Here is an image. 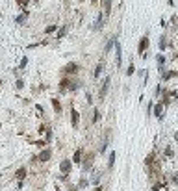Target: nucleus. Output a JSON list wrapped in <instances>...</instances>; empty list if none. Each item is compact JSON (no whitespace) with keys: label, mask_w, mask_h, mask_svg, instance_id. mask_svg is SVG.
Here are the masks:
<instances>
[{"label":"nucleus","mask_w":178,"mask_h":191,"mask_svg":"<svg viewBox=\"0 0 178 191\" xmlns=\"http://www.w3.org/2000/svg\"><path fill=\"white\" fill-rule=\"evenodd\" d=\"M71 169H72V161H71V160H63V161L59 163V173H61V174H67V176H69Z\"/></svg>","instance_id":"1"},{"label":"nucleus","mask_w":178,"mask_h":191,"mask_svg":"<svg viewBox=\"0 0 178 191\" xmlns=\"http://www.w3.org/2000/svg\"><path fill=\"white\" fill-rule=\"evenodd\" d=\"M147 46H148V35H143L141 37V41H139V54H143L145 56V50H147Z\"/></svg>","instance_id":"2"},{"label":"nucleus","mask_w":178,"mask_h":191,"mask_svg":"<svg viewBox=\"0 0 178 191\" xmlns=\"http://www.w3.org/2000/svg\"><path fill=\"white\" fill-rule=\"evenodd\" d=\"M109 82H111V78H109V76H106L104 78V84H102V87H100V98H104L106 97V93H108V87H109Z\"/></svg>","instance_id":"3"},{"label":"nucleus","mask_w":178,"mask_h":191,"mask_svg":"<svg viewBox=\"0 0 178 191\" xmlns=\"http://www.w3.org/2000/svg\"><path fill=\"white\" fill-rule=\"evenodd\" d=\"M50 156H52L50 148H45V150H41V152H39L37 160H39V161H48V160H50Z\"/></svg>","instance_id":"4"},{"label":"nucleus","mask_w":178,"mask_h":191,"mask_svg":"<svg viewBox=\"0 0 178 191\" xmlns=\"http://www.w3.org/2000/svg\"><path fill=\"white\" fill-rule=\"evenodd\" d=\"M71 123H72V126H74V128H76V126L80 124V113L76 111V110H71Z\"/></svg>","instance_id":"5"},{"label":"nucleus","mask_w":178,"mask_h":191,"mask_svg":"<svg viewBox=\"0 0 178 191\" xmlns=\"http://www.w3.org/2000/svg\"><path fill=\"white\" fill-rule=\"evenodd\" d=\"M24 178H26V167H19L17 171H15V180L22 182Z\"/></svg>","instance_id":"6"},{"label":"nucleus","mask_w":178,"mask_h":191,"mask_svg":"<svg viewBox=\"0 0 178 191\" xmlns=\"http://www.w3.org/2000/svg\"><path fill=\"white\" fill-rule=\"evenodd\" d=\"M115 50H117V67L122 65V48H121V43L115 45Z\"/></svg>","instance_id":"7"},{"label":"nucleus","mask_w":178,"mask_h":191,"mask_svg":"<svg viewBox=\"0 0 178 191\" xmlns=\"http://www.w3.org/2000/svg\"><path fill=\"white\" fill-rule=\"evenodd\" d=\"M76 70H78V65H76V63H69V65L63 69V73L69 74V73H76Z\"/></svg>","instance_id":"8"},{"label":"nucleus","mask_w":178,"mask_h":191,"mask_svg":"<svg viewBox=\"0 0 178 191\" xmlns=\"http://www.w3.org/2000/svg\"><path fill=\"white\" fill-rule=\"evenodd\" d=\"M113 165H115V150L109 152V158H108V169H109V171L113 169Z\"/></svg>","instance_id":"9"},{"label":"nucleus","mask_w":178,"mask_h":191,"mask_svg":"<svg viewBox=\"0 0 178 191\" xmlns=\"http://www.w3.org/2000/svg\"><path fill=\"white\" fill-rule=\"evenodd\" d=\"M161 110H163V102L156 104V108H154V115L158 117V119H161Z\"/></svg>","instance_id":"10"},{"label":"nucleus","mask_w":178,"mask_h":191,"mask_svg":"<svg viewBox=\"0 0 178 191\" xmlns=\"http://www.w3.org/2000/svg\"><path fill=\"white\" fill-rule=\"evenodd\" d=\"M80 161H82V150H76V152H74V156H72V163L78 165Z\"/></svg>","instance_id":"11"},{"label":"nucleus","mask_w":178,"mask_h":191,"mask_svg":"<svg viewBox=\"0 0 178 191\" xmlns=\"http://www.w3.org/2000/svg\"><path fill=\"white\" fill-rule=\"evenodd\" d=\"M102 69H104V63H98V65H97V69H95V74H93V78H98V76H100V73H102Z\"/></svg>","instance_id":"12"},{"label":"nucleus","mask_w":178,"mask_h":191,"mask_svg":"<svg viewBox=\"0 0 178 191\" xmlns=\"http://www.w3.org/2000/svg\"><path fill=\"white\" fill-rule=\"evenodd\" d=\"M104 9H106V11H104V15L108 17V15H109V11H111V0H104Z\"/></svg>","instance_id":"13"},{"label":"nucleus","mask_w":178,"mask_h":191,"mask_svg":"<svg viewBox=\"0 0 178 191\" xmlns=\"http://www.w3.org/2000/svg\"><path fill=\"white\" fill-rule=\"evenodd\" d=\"M156 60H158V67H160V70H163V65H165V58H163V56L160 54Z\"/></svg>","instance_id":"14"},{"label":"nucleus","mask_w":178,"mask_h":191,"mask_svg":"<svg viewBox=\"0 0 178 191\" xmlns=\"http://www.w3.org/2000/svg\"><path fill=\"white\" fill-rule=\"evenodd\" d=\"M165 48H167V41H165V37L161 35V37H160V50H165Z\"/></svg>","instance_id":"15"},{"label":"nucleus","mask_w":178,"mask_h":191,"mask_svg":"<svg viewBox=\"0 0 178 191\" xmlns=\"http://www.w3.org/2000/svg\"><path fill=\"white\" fill-rule=\"evenodd\" d=\"M113 45H117V41H115V39H111V41H109V43L106 45V48H104V52H109V50H111V46Z\"/></svg>","instance_id":"16"},{"label":"nucleus","mask_w":178,"mask_h":191,"mask_svg":"<svg viewBox=\"0 0 178 191\" xmlns=\"http://www.w3.org/2000/svg\"><path fill=\"white\" fill-rule=\"evenodd\" d=\"M134 70H135L134 63H130V65H128V69H126V76H132V74H134Z\"/></svg>","instance_id":"17"},{"label":"nucleus","mask_w":178,"mask_h":191,"mask_svg":"<svg viewBox=\"0 0 178 191\" xmlns=\"http://www.w3.org/2000/svg\"><path fill=\"white\" fill-rule=\"evenodd\" d=\"M52 106H54V111H61V104L56 100V98H54V100H52Z\"/></svg>","instance_id":"18"},{"label":"nucleus","mask_w":178,"mask_h":191,"mask_svg":"<svg viewBox=\"0 0 178 191\" xmlns=\"http://www.w3.org/2000/svg\"><path fill=\"white\" fill-rule=\"evenodd\" d=\"M102 19H104V15H102V13H100V15L97 17V24H95V28H97V30H98V28L102 26Z\"/></svg>","instance_id":"19"},{"label":"nucleus","mask_w":178,"mask_h":191,"mask_svg":"<svg viewBox=\"0 0 178 191\" xmlns=\"http://www.w3.org/2000/svg\"><path fill=\"white\" fill-rule=\"evenodd\" d=\"M173 76H176V73H173V70H171V73H165L163 74V80H169V78H173Z\"/></svg>","instance_id":"20"},{"label":"nucleus","mask_w":178,"mask_h":191,"mask_svg":"<svg viewBox=\"0 0 178 191\" xmlns=\"http://www.w3.org/2000/svg\"><path fill=\"white\" fill-rule=\"evenodd\" d=\"M98 121H100V113H98V110H97V111H95V115H93V121H91V123H98Z\"/></svg>","instance_id":"21"},{"label":"nucleus","mask_w":178,"mask_h":191,"mask_svg":"<svg viewBox=\"0 0 178 191\" xmlns=\"http://www.w3.org/2000/svg\"><path fill=\"white\" fill-rule=\"evenodd\" d=\"M65 32H67V28H65V26H61V28H59V32H58V37H63Z\"/></svg>","instance_id":"22"},{"label":"nucleus","mask_w":178,"mask_h":191,"mask_svg":"<svg viewBox=\"0 0 178 191\" xmlns=\"http://www.w3.org/2000/svg\"><path fill=\"white\" fill-rule=\"evenodd\" d=\"M54 32H56V26H48V28H46V30H45V33H54Z\"/></svg>","instance_id":"23"},{"label":"nucleus","mask_w":178,"mask_h":191,"mask_svg":"<svg viewBox=\"0 0 178 191\" xmlns=\"http://www.w3.org/2000/svg\"><path fill=\"white\" fill-rule=\"evenodd\" d=\"M87 186V180L85 178H80V184H78V187H85Z\"/></svg>","instance_id":"24"},{"label":"nucleus","mask_w":178,"mask_h":191,"mask_svg":"<svg viewBox=\"0 0 178 191\" xmlns=\"http://www.w3.org/2000/svg\"><path fill=\"white\" fill-rule=\"evenodd\" d=\"M24 19H26V15H19V17H17L15 20H17L19 24H22V23H24Z\"/></svg>","instance_id":"25"},{"label":"nucleus","mask_w":178,"mask_h":191,"mask_svg":"<svg viewBox=\"0 0 178 191\" xmlns=\"http://www.w3.org/2000/svg\"><path fill=\"white\" fill-rule=\"evenodd\" d=\"M165 154H167V156L171 158V156H173V148H171V147H167V148H165Z\"/></svg>","instance_id":"26"},{"label":"nucleus","mask_w":178,"mask_h":191,"mask_svg":"<svg viewBox=\"0 0 178 191\" xmlns=\"http://www.w3.org/2000/svg\"><path fill=\"white\" fill-rule=\"evenodd\" d=\"M26 63H28V58H22V61H20V69H24Z\"/></svg>","instance_id":"27"},{"label":"nucleus","mask_w":178,"mask_h":191,"mask_svg":"<svg viewBox=\"0 0 178 191\" xmlns=\"http://www.w3.org/2000/svg\"><path fill=\"white\" fill-rule=\"evenodd\" d=\"M22 86H24V82H22V80H17V87L22 89Z\"/></svg>","instance_id":"28"},{"label":"nucleus","mask_w":178,"mask_h":191,"mask_svg":"<svg viewBox=\"0 0 178 191\" xmlns=\"http://www.w3.org/2000/svg\"><path fill=\"white\" fill-rule=\"evenodd\" d=\"M78 189H80V187H76V186H71V187H69V191H78Z\"/></svg>","instance_id":"29"},{"label":"nucleus","mask_w":178,"mask_h":191,"mask_svg":"<svg viewBox=\"0 0 178 191\" xmlns=\"http://www.w3.org/2000/svg\"><path fill=\"white\" fill-rule=\"evenodd\" d=\"M174 139H176V141H178V132H176V134H174Z\"/></svg>","instance_id":"30"},{"label":"nucleus","mask_w":178,"mask_h":191,"mask_svg":"<svg viewBox=\"0 0 178 191\" xmlns=\"http://www.w3.org/2000/svg\"><path fill=\"white\" fill-rule=\"evenodd\" d=\"M0 84H2V82H0Z\"/></svg>","instance_id":"31"}]
</instances>
